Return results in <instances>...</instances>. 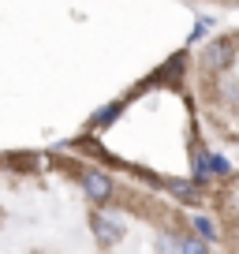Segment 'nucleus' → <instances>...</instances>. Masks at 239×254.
I'll use <instances>...</instances> for the list:
<instances>
[{
	"instance_id": "f257e3e1",
	"label": "nucleus",
	"mask_w": 239,
	"mask_h": 254,
	"mask_svg": "<svg viewBox=\"0 0 239 254\" xmlns=\"http://www.w3.org/2000/svg\"><path fill=\"white\" fill-rule=\"evenodd\" d=\"M79 183H82V194H86L94 206H105V202L112 198V176L105 172V168H82Z\"/></svg>"
},
{
	"instance_id": "f03ea898",
	"label": "nucleus",
	"mask_w": 239,
	"mask_h": 254,
	"mask_svg": "<svg viewBox=\"0 0 239 254\" xmlns=\"http://www.w3.org/2000/svg\"><path fill=\"white\" fill-rule=\"evenodd\" d=\"M90 232L97 236V243L112 247V243L123 239V221H120L116 213H109V209H97V213L90 217Z\"/></svg>"
},
{
	"instance_id": "7ed1b4c3",
	"label": "nucleus",
	"mask_w": 239,
	"mask_h": 254,
	"mask_svg": "<svg viewBox=\"0 0 239 254\" xmlns=\"http://www.w3.org/2000/svg\"><path fill=\"white\" fill-rule=\"evenodd\" d=\"M209 64H213V67H228L232 60H236V45H232V41H224V38H217L213 45H209Z\"/></svg>"
},
{
	"instance_id": "20e7f679",
	"label": "nucleus",
	"mask_w": 239,
	"mask_h": 254,
	"mask_svg": "<svg viewBox=\"0 0 239 254\" xmlns=\"http://www.w3.org/2000/svg\"><path fill=\"white\" fill-rule=\"evenodd\" d=\"M168 190H172L176 198H183L187 206H198V202H202V190L194 187V183H183V180H172V183H168Z\"/></svg>"
},
{
	"instance_id": "39448f33",
	"label": "nucleus",
	"mask_w": 239,
	"mask_h": 254,
	"mask_svg": "<svg viewBox=\"0 0 239 254\" xmlns=\"http://www.w3.org/2000/svg\"><path fill=\"white\" fill-rule=\"evenodd\" d=\"M194 232H198V239H202V243H217V239H221V236H217V224L213 221H209V217H194Z\"/></svg>"
},
{
	"instance_id": "423d86ee",
	"label": "nucleus",
	"mask_w": 239,
	"mask_h": 254,
	"mask_svg": "<svg viewBox=\"0 0 239 254\" xmlns=\"http://www.w3.org/2000/svg\"><path fill=\"white\" fill-rule=\"evenodd\" d=\"M209 176H213L209 172V153L198 146V150H194V183H206Z\"/></svg>"
},
{
	"instance_id": "0eeeda50",
	"label": "nucleus",
	"mask_w": 239,
	"mask_h": 254,
	"mask_svg": "<svg viewBox=\"0 0 239 254\" xmlns=\"http://www.w3.org/2000/svg\"><path fill=\"white\" fill-rule=\"evenodd\" d=\"M179 254H209V243H202L198 236H183L179 239Z\"/></svg>"
},
{
	"instance_id": "6e6552de",
	"label": "nucleus",
	"mask_w": 239,
	"mask_h": 254,
	"mask_svg": "<svg viewBox=\"0 0 239 254\" xmlns=\"http://www.w3.org/2000/svg\"><path fill=\"white\" fill-rule=\"evenodd\" d=\"M123 109V101H112L109 109H97V116H94V127H109L112 120H116V112Z\"/></svg>"
},
{
	"instance_id": "1a4fd4ad",
	"label": "nucleus",
	"mask_w": 239,
	"mask_h": 254,
	"mask_svg": "<svg viewBox=\"0 0 239 254\" xmlns=\"http://www.w3.org/2000/svg\"><path fill=\"white\" fill-rule=\"evenodd\" d=\"M179 254V243H176V236H172V232H161V236H157V254Z\"/></svg>"
},
{
	"instance_id": "9d476101",
	"label": "nucleus",
	"mask_w": 239,
	"mask_h": 254,
	"mask_svg": "<svg viewBox=\"0 0 239 254\" xmlns=\"http://www.w3.org/2000/svg\"><path fill=\"white\" fill-rule=\"evenodd\" d=\"M209 172H213V176H228V172H232V165L221 157V153H209Z\"/></svg>"
}]
</instances>
